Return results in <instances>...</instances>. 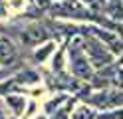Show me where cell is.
<instances>
[{
  "label": "cell",
  "mask_w": 123,
  "mask_h": 119,
  "mask_svg": "<svg viewBox=\"0 0 123 119\" xmlns=\"http://www.w3.org/2000/svg\"><path fill=\"white\" fill-rule=\"evenodd\" d=\"M83 103L91 105L93 109L101 111H111V109H121L123 107V89L115 87H103V89H93L87 87V97L81 99Z\"/></svg>",
  "instance_id": "6da1fadb"
},
{
  "label": "cell",
  "mask_w": 123,
  "mask_h": 119,
  "mask_svg": "<svg viewBox=\"0 0 123 119\" xmlns=\"http://www.w3.org/2000/svg\"><path fill=\"white\" fill-rule=\"evenodd\" d=\"M83 36H86L83 50H86V56H87V60L91 62V66L95 68V71L105 68V66H109V63L117 58V56H115L103 42H99L97 38H93L91 34H83Z\"/></svg>",
  "instance_id": "7a4b0ae2"
},
{
  "label": "cell",
  "mask_w": 123,
  "mask_h": 119,
  "mask_svg": "<svg viewBox=\"0 0 123 119\" xmlns=\"http://www.w3.org/2000/svg\"><path fill=\"white\" fill-rule=\"evenodd\" d=\"M20 40L24 42L26 46H32V48H38L46 42H50V28L44 26L42 22H30L26 28H22L20 32Z\"/></svg>",
  "instance_id": "3957f363"
},
{
  "label": "cell",
  "mask_w": 123,
  "mask_h": 119,
  "mask_svg": "<svg viewBox=\"0 0 123 119\" xmlns=\"http://www.w3.org/2000/svg\"><path fill=\"white\" fill-rule=\"evenodd\" d=\"M91 10H87L80 0H62L56 6H52V14L56 18H87Z\"/></svg>",
  "instance_id": "277c9868"
},
{
  "label": "cell",
  "mask_w": 123,
  "mask_h": 119,
  "mask_svg": "<svg viewBox=\"0 0 123 119\" xmlns=\"http://www.w3.org/2000/svg\"><path fill=\"white\" fill-rule=\"evenodd\" d=\"M18 60V48L6 36H0V66H12Z\"/></svg>",
  "instance_id": "5b68a950"
},
{
  "label": "cell",
  "mask_w": 123,
  "mask_h": 119,
  "mask_svg": "<svg viewBox=\"0 0 123 119\" xmlns=\"http://www.w3.org/2000/svg\"><path fill=\"white\" fill-rule=\"evenodd\" d=\"M4 103H6V107H8V111H12L14 117H24L26 115V105H28L26 95H22V93H10V95L4 97Z\"/></svg>",
  "instance_id": "8992f818"
},
{
  "label": "cell",
  "mask_w": 123,
  "mask_h": 119,
  "mask_svg": "<svg viewBox=\"0 0 123 119\" xmlns=\"http://www.w3.org/2000/svg\"><path fill=\"white\" fill-rule=\"evenodd\" d=\"M70 99H72V97H70L68 93H58L56 97H52L48 103H46V107H44V109H46V115L54 119V117H56L62 109H64V105H66V103L70 101Z\"/></svg>",
  "instance_id": "52a82bcc"
},
{
  "label": "cell",
  "mask_w": 123,
  "mask_h": 119,
  "mask_svg": "<svg viewBox=\"0 0 123 119\" xmlns=\"http://www.w3.org/2000/svg\"><path fill=\"white\" fill-rule=\"evenodd\" d=\"M56 46H58L56 40H50V42H46V44H42V46L34 48V54H32L34 62H36V63H44L54 52H56Z\"/></svg>",
  "instance_id": "ba28073f"
},
{
  "label": "cell",
  "mask_w": 123,
  "mask_h": 119,
  "mask_svg": "<svg viewBox=\"0 0 123 119\" xmlns=\"http://www.w3.org/2000/svg\"><path fill=\"white\" fill-rule=\"evenodd\" d=\"M103 12L109 20L123 22V0H107Z\"/></svg>",
  "instance_id": "9c48e42d"
},
{
  "label": "cell",
  "mask_w": 123,
  "mask_h": 119,
  "mask_svg": "<svg viewBox=\"0 0 123 119\" xmlns=\"http://www.w3.org/2000/svg\"><path fill=\"white\" fill-rule=\"evenodd\" d=\"M97 115H99L97 109H93L91 105H87V103H80V105L74 109L72 119H97Z\"/></svg>",
  "instance_id": "30bf717a"
},
{
  "label": "cell",
  "mask_w": 123,
  "mask_h": 119,
  "mask_svg": "<svg viewBox=\"0 0 123 119\" xmlns=\"http://www.w3.org/2000/svg\"><path fill=\"white\" fill-rule=\"evenodd\" d=\"M111 87L123 89V66H119V63H115V69L111 74Z\"/></svg>",
  "instance_id": "8fae6325"
},
{
  "label": "cell",
  "mask_w": 123,
  "mask_h": 119,
  "mask_svg": "<svg viewBox=\"0 0 123 119\" xmlns=\"http://www.w3.org/2000/svg\"><path fill=\"white\" fill-rule=\"evenodd\" d=\"M80 2L87 8V10L91 12H99V10H103L105 4H107V0H80Z\"/></svg>",
  "instance_id": "7c38bea8"
},
{
  "label": "cell",
  "mask_w": 123,
  "mask_h": 119,
  "mask_svg": "<svg viewBox=\"0 0 123 119\" xmlns=\"http://www.w3.org/2000/svg\"><path fill=\"white\" fill-rule=\"evenodd\" d=\"M97 119H123V107L121 109H111V111H101Z\"/></svg>",
  "instance_id": "4fadbf2b"
},
{
  "label": "cell",
  "mask_w": 123,
  "mask_h": 119,
  "mask_svg": "<svg viewBox=\"0 0 123 119\" xmlns=\"http://www.w3.org/2000/svg\"><path fill=\"white\" fill-rule=\"evenodd\" d=\"M117 63H119V66H123V54H121L119 58H117Z\"/></svg>",
  "instance_id": "5bb4252c"
},
{
  "label": "cell",
  "mask_w": 123,
  "mask_h": 119,
  "mask_svg": "<svg viewBox=\"0 0 123 119\" xmlns=\"http://www.w3.org/2000/svg\"><path fill=\"white\" fill-rule=\"evenodd\" d=\"M52 2H62V0H52Z\"/></svg>",
  "instance_id": "9a60e30c"
},
{
  "label": "cell",
  "mask_w": 123,
  "mask_h": 119,
  "mask_svg": "<svg viewBox=\"0 0 123 119\" xmlns=\"http://www.w3.org/2000/svg\"><path fill=\"white\" fill-rule=\"evenodd\" d=\"M36 119H46V117H36Z\"/></svg>",
  "instance_id": "2e32d148"
}]
</instances>
